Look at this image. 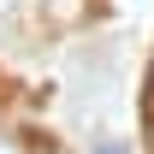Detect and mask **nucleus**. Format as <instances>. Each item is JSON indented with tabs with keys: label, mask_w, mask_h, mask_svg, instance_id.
I'll list each match as a JSON object with an SVG mask.
<instances>
[{
	"label": "nucleus",
	"mask_w": 154,
	"mask_h": 154,
	"mask_svg": "<svg viewBox=\"0 0 154 154\" xmlns=\"http://www.w3.org/2000/svg\"><path fill=\"white\" fill-rule=\"evenodd\" d=\"M0 154H24V142H18L12 131H0Z\"/></svg>",
	"instance_id": "f257e3e1"
},
{
	"label": "nucleus",
	"mask_w": 154,
	"mask_h": 154,
	"mask_svg": "<svg viewBox=\"0 0 154 154\" xmlns=\"http://www.w3.org/2000/svg\"><path fill=\"white\" fill-rule=\"evenodd\" d=\"M42 154H59V148H42Z\"/></svg>",
	"instance_id": "f03ea898"
}]
</instances>
